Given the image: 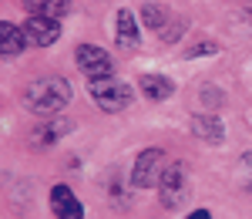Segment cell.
Listing matches in <instances>:
<instances>
[{"mask_svg":"<svg viewBox=\"0 0 252 219\" xmlns=\"http://www.w3.org/2000/svg\"><path fill=\"white\" fill-rule=\"evenodd\" d=\"M74 64L81 68V74H84L88 81H101V78H111V74H115L111 54H108L104 47H97V44H78Z\"/></svg>","mask_w":252,"mask_h":219,"instance_id":"4","label":"cell"},{"mask_svg":"<svg viewBox=\"0 0 252 219\" xmlns=\"http://www.w3.org/2000/svg\"><path fill=\"white\" fill-rule=\"evenodd\" d=\"M24 47H27V34H24V27L10 24V20H3V24H0V54H3V58H17Z\"/></svg>","mask_w":252,"mask_h":219,"instance_id":"10","label":"cell"},{"mask_svg":"<svg viewBox=\"0 0 252 219\" xmlns=\"http://www.w3.org/2000/svg\"><path fill=\"white\" fill-rule=\"evenodd\" d=\"M138 84H141V95L148 101H168L175 95V81L165 74H145Z\"/></svg>","mask_w":252,"mask_h":219,"instance_id":"11","label":"cell"},{"mask_svg":"<svg viewBox=\"0 0 252 219\" xmlns=\"http://www.w3.org/2000/svg\"><path fill=\"white\" fill-rule=\"evenodd\" d=\"M141 24L161 37L165 27L172 24V14H168V7H161V3H145V7H141Z\"/></svg>","mask_w":252,"mask_h":219,"instance_id":"13","label":"cell"},{"mask_svg":"<svg viewBox=\"0 0 252 219\" xmlns=\"http://www.w3.org/2000/svg\"><path fill=\"white\" fill-rule=\"evenodd\" d=\"M242 169H246V189L252 192V152L242 155Z\"/></svg>","mask_w":252,"mask_h":219,"instance_id":"17","label":"cell"},{"mask_svg":"<svg viewBox=\"0 0 252 219\" xmlns=\"http://www.w3.org/2000/svg\"><path fill=\"white\" fill-rule=\"evenodd\" d=\"M209 54H219V47H215L212 40H202V44H192V47L185 51V58H209Z\"/></svg>","mask_w":252,"mask_h":219,"instance_id":"15","label":"cell"},{"mask_svg":"<svg viewBox=\"0 0 252 219\" xmlns=\"http://www.w3.org/2000/svg\"><path fill=\"white\" fill-rule=\"evenodd\" d=\"M67 132H71V121L61 118V115H54L51 121H44L37 132H34V142H37V145H54V142H61Z\"/></svg>","mask_w":252,"mask_h":219,"instance_id":"12","label":"cell"},{"mask_svg":"<svg viewBox=\"0 0 252 219\" xmlns=\"http://www.w3.org/2000/svg\"><path fill=\"white\" fill-rule=\"evenodd\" d=\"M192 132L202 142H222L225 139V125H222V118L215 111H198V115H192Z\"/></svg>","mask_w":252,"mask_h":219,"instance_id":"9","label":"cell"},{"mask_svg":"<svg viewBox=\"0 0 252 219\" xmlns=\"http://www.w3.org/2000/svg\"><path fill=\"white\" fill-rule=\"evenodd\" d=\"M118 47H125V51H135L138 44H141V31H138V20H135V10H128V7H121L118 10Z\"/></svg>","mask_w":252,"mask_h":219,"instance_id":"8","label":"cell"},{"mask_svg":"<svg viewBox=\"0 0 252 219\" xmlns=\"http://www.w3.org/2000/svg\"><path fill=\"white\" fill-rule=\"evenodd\" d=\"M24 34L31 44H37V47H51V44H58L61 40V20L58 17H37V14H31L27 24H24Z\"/></svg>","mask_w":252,"mask_h":219,"instance_id":"6","label":"cell"},{"mask_svg":"<svg viewBox=\"0 0 252 219\" xmlns=\"http://www.w3.org/2000/svg\"><path fill=\"white\" fill-rule=\"evenodd\" d=\"M24 10L37 14V17H64L71 14V0H24Z\"/></svg>","mask_w":252,"mask_h":219,"instance_id":"14","label":"cell"},{"mask_svg":"<svg viewBox=\"0 0 252 219\" xmlns=\"http://www.w3.org/2000/svg\"><path fill=\"white\" fill-rule=\"evenodd\" d=\"M158 185H161V189H158V199H161L165 209H182L185 199H189V192H192V189H189V172H185L182 162H168Z\"/></svg>","mask_w":252,"mask_h":219,"instance_id":"2","label":"cell"},{"mask_svg":"<svg viewBox=\"0 0 252 219\" xmlns=\"http://www.w3.org/2000/svg\"><path fill=\"white\" fill-rule=\"evenodd\" d=\"M24 101H27V111L54 118V115H61L67 108V101H71V84L64 78H37L27 88Z\"/></svg>","mask_w":252,"mask_h":219,"instance_id":"1","label":"cell"},{"mask_svg":"<svg viewBox=\"0 0 252 219\" xmlns=\"http://www.w3.org/2000/svg\"><path fill=\"white\" fill-rule=\"evenodd\" d=\"M88 91H91V98L97 101V108H104V111H125V108L135 101V88L125 84V81H115V78L91 81Z\"/></svg>","mask_w":252,"mask_h":219,"instance_id":"3","label":"cell"},{"mask_svg":"<svg viewBox=\"0 0 252 219\" xmlns=\"http://www.w3.org/2000/svg\"><path fill=\"white\" fill-rule=\"evenodd\" d=\"M51 209H54L58 219H81L84 216V206H81V199L74 196L71 185H54L51 189Z\"/></svg>","mask_w":252,"mask_h":219,"instance_id":"7","label":"cell"},{"mask_svg":"<svg viewBox=\"0 0 252 219\" xmlns=\"http://www.w3.org/2000/svg\"><path fill=\"white\" fill-rule=\"evenodd\" d=\"M185 219H212V213H209V209H195V213H189Z\"/></svg>","mask_w":252,"mask_h":219,"instance_id":"18","label":"cell"},{"mask_svg":"<svg viewBox=\"0 0 252 219\" xmlns=\"http://www.w3.org/2000/svg\"><path fill=\"white\" fill-rule=\"evenodd\" d=\"M182 31H185V20H172V24H168V31L161 34V40H168V44H172V40L182 37Z\"/></svg>","mask_w":252,"mask_h":219,"instance_id":"16","label":"cell"},{"mask_svg":"<svg viewBox=\"0 0 252 219\" xmlns=\"http://www.w3.org/2000/svg\"><path fill=\"white\" fill-rule=\"evenodd\" d=\"M165 155H161V148H145V152H138L135 165H131V185L135 189H152L161 182V172H165Z\"/></svg>","mask_w":252,"mask_h":219,"instance_id":"5","label":"cell"}]
</instances>
